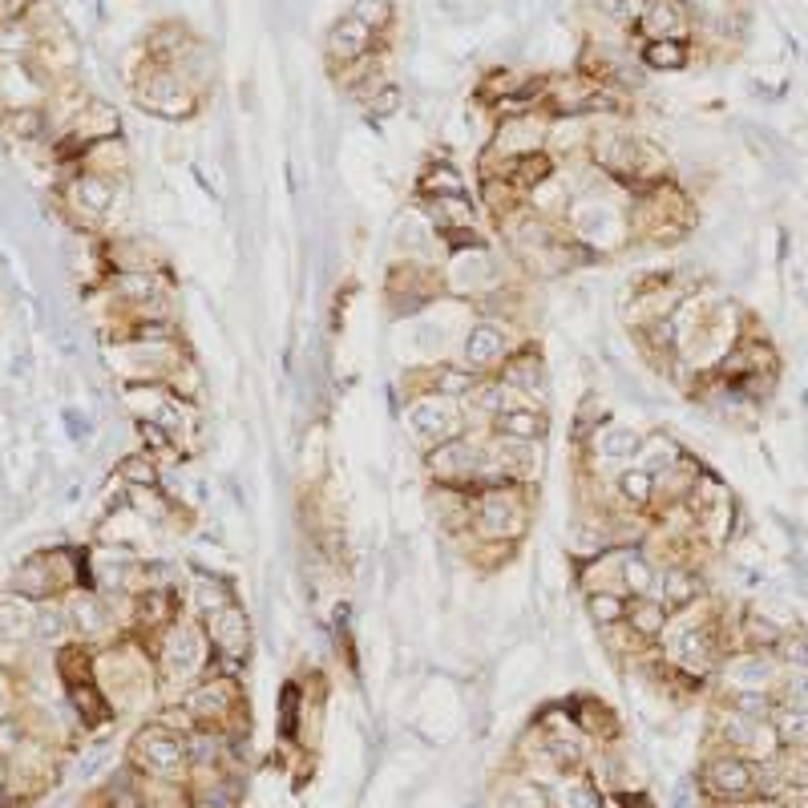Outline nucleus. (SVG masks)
Segmentation results:
<instances>
[{"label":"nucleus","instance_id":"2","mask_svg":"<svg viewBox=\"0 0 808 808\" xmlns=\"http://www.w3.org/2000/svg\"><path fill=\"white\" fill-rule=\"evenodd\" d=\"M158 667L170 683H198L202 675H211L215 667V651H211V639H207V627H202L198 619H178L162 631V643H158Z\"/></svg>","mask_w":808,"mask_h":808},{"label":"nucleus","instance_id":"6","mask_svg":"<svg viewBox=\"0 0 808 808\" xmlns=\"http://www.w3.org/2000/svg\"><path fill=\"white\" fill-rule=\"evenodd\" d=\"M198 623L207 627V639H211V651H215V667L211 671L243 675V667L255 655V627H251L247 606L231 602V606H223V611L198 619Z\"/></svg>","mask_w":808,"mask_h":808},{"label":"nucleus","instance_id":"1","mask_svg":"<svg viewBox=\"0 0 808 808\" xmlns=\"http://www.w3.org/2000/svg\"><path fill=\"white\" fill-rule=\"evenodd\" d=\"M538 485H485L473 489V522L469 538L477 542H526L534 526Z\"/></svg>","mask_w":808,"mask_h":808},{"label":"nucleus","instance_id":"32","mask_svg":"<svg viewBox=\"0 0 808 808\" xmlns=\"http://www.w3.org/2000/svg\"><path fill=\"white\" fill-rule=\"evenodd\" d=\"M114 291H118V299H126V303H150V299H158V295H166L170 291V283L162 279V271H118L114 275Z\"/></svg>","mask_w":808,"mask_h":808},{"label":"nucleus","instance_id":"19","mask_svg":"<svg viewBox=\"0 0 808 808\" xmlns=\"http://www.w3.org/2000/svg\"><path fill=\"white\" fill-rule=\"evenodd\" d=\"M186 594L194 602V619H207V615L223 611V606L239 602L227 570H211V566H190V590Z\"/></svg>","mask_w":808,"mask_h":808},{"label":"nucleus","instance_id":"11","mask_svg":"<svg viewBox=\"0 0 808 808\" xmlns=\"http://www.w3.org/2000/svg\"><path fill=\"white\" fill-rule=\"evenodd\" d=\"M699 780L716 800H748V796H756V760L724 748L703 760Z\"/></svg>","mask_w":808,"mask_h":808},{"label":"nucleus","instance_id":"23","mask_svg":"<svg viewBox=\"0 0 808 808\" xmlns=\"http://www.w3.org/2000/svg\"><path fill=\"white\" fill-rule=\"evenodd\" d=\"M691 449H687V441L679 437V433H671V429H647L643 433V445H639V457H635V465L639 469H647L651 477H663L667 469H675L683 457H687Z\"/></svg>","mask_w":808,"mask_h":808},{"label":"nucleus","instance_id":"33","mask_svg":"<svg viewBox=\"0 0 808 808\" xmlns=\"http://www.w3.org/2000/svg\"><path fill=\"white\" fill-rule=\"evenodd\" d=\"M53 586H57V578L49 574V558H45V554L25 558V562L17 566V574H13V594H21V598H41V602H49Z\"/></svg>","mask_w":808,"mask_h":808},{"label":"nucleus","instance_id":"47","mask_svg":"<svg viewBox=\"0 0 808 808\" xmlns=\"http://www.w3.org/2000/svg\"><path fill=\"white\" fill-rule=\"evenodd\" d=\"M558 808H598V796L590 784L582 780H570L562 792H558Z\"/></svg>","mask_w":808,"mask_h":808},{"label":"nucleus","instance_id":"15","mask_svg":"<svg viewBox=\"0 0 808 808\" xmlns=\"http://www.w3.org/2000/svg\"><path fill=\"white\" fill-rule=\"evenodd\" d=\"M489 453L510 485H538L546 473V445H538V441H510V437L489 433Z\"/></svg>","mask_w":808,"mask_h":808},{"label":"nucleus","instance_id":"48","mask_svg":"<svg viewBox=\"0 0 808 808\" xmlns=\"http://www.w3.org/2000/svg\"><path fill=\"white\" fill-rule=\"evenodd\" d=\"M17 748H21V724L5 720L0 724V752H17Z\"/></svg>","mask_w":808,"mask_h":808},{"label":"nucleus","instance_id":"35","mask_svg":"<svg viewBox=\"0 0 808 808\" xmlns=\"http://www.w3.org/2000/svg\"><path fill=\"white\" fill-rule=\"evenodd\" d=\"M586 9L594 13V21H602L606 29L627 33L635 29L639 13H643V0H586Z\"/></svg>","mask_w":808,"mask_h":808},{"label":"nucleus","instance_id":"25","mask_svg":"<svg viewBox=\"0 0 808 808\" xmlns=\"http://www.w3.org/2000/svg\"><path fill=\"white\" fill-rule=\"evenodd\" d=\"M691 61H695V37L639 41V65L647 73H683Z\"/></svg>","mask_w":808,"mask_h":808},{"label":"nucleus","instance_id":"40","mask_svg":"<svg viewBox=\"0 0 808 808\" xmlns=\"http://www.w3.org/2000/svg\"><path fill=\"white\" fill-rule=\"evenodd\" d=\"M0 126H5V134L17 138V142H33V138L45 134V114L37 106H9L5 118H0Z\"/></svg>","mask_w":808,"mask_h":808},{"label":"nucleus","instance_id":"38","mask_svg":"<svg viewBox=\"0 0 808 808\" xmlns=\"http://www.w3.org/2000/svg\"><path fill=\"white\" fill-rule=\"evenodd\" d=\"M720 707L740 712L748 720H772L776 712V691H720Z\"/></svg>","mask_w":808,"mask_h":808},{"label":"nucleus","instance_id":"12","mask_svg":"<svg viewBox=\"0 0 808 808\" xmlns=\"http://www.w3.org/2000/svg\"><path fill=\"white\" fill-rule=\"evenodd\" d=\"M493 380H501L505 388H514L518 396H526V400H534V404H542L546 392H550V360H546L542 344H538V340H526L510 360H505V364L493 372Z\"/></svg>","mask_w":808,"mask_h":808},{"label":"nucleus","instance_id":"50","mask_svg":"<svg viewBox=\"0 0 808 808\" xmlns=\"http://www.w3.org/2000/svg\"><path fill=\"white\" fill-rule=\"evenodd\" d=\"M756 808H780V804H772V800H760V804H756Z\"/></svg>","mask_w":808,"mask_h":808},{"label":"nucleus","instance_id":"30","mask_svg":"<svg viewBox=\"0 0 808 808\" xmlns=\"http://www.w3.org/2000/svg\"><path fill=\"white\" fill-rule=\"evenodd\" d=\"M65 615H69V627H73L77 635H85V639H97L101 631L110 627L106 602H101L97 594H89V590H77V594L65 598Z\"/></svg>","mask_w":808,"mask_h":808},{"label":"nucleus","instance_id":"37","mask_svg":"<svg viewBox=\"0 0 808 808\" xmlns=\"http://www.w3.org/2000/svg\"><path fill=\"white\" fill-rule=\"evenodd\" d=\"M33 615H37V606H29L21 594H0V635L5 639L33 635Z\"/></svg>","mask_w":808,"mask_h":808},{"label":"nucleus","instance_id":"43","mask_svg":"<svg viewBox=\"0 0 808 808\" xmlns=\"http://www.w3.org/2000/svg\"><path fill=\"white\" fill-rule=\"evenodd\" d=\"M400 106H404V93H400V85L396 81H384L368 101H364V114L372 118V122H388V118H396L400 114Z\"/></svg>","mask_w":808,"mask_h":808},{"label":"nucleus","instance_id":"29","mask_svg":"<svg viewBox=\"0 0 808 808\" xmlns=\"http://www.w3.org/2000/svg\"><path fill=\"white\" fill-rule=\"evenodd\" d=\"M623 615H627V594L623 590H586L582 594V619L590 623V631L623 627Z\"/></svg>","mask_w":808,"mask_h":808},{"label":"nucleus","instance_id":"36","mask_svg":"<svg viewBox=\"0 0 808 808\" xmlns=\"http://www.w3.org/2000/svg\"><path fill=\"white\" fill-rule=\"evenodd\" d=\"M118 477L126 481V489H158L162 485V465L146 449H138V453H126L118 461Z\"/></svg>","mask_w":808,"mask_h":808},{"label":"nucleus","instance_id":"28","mask_svg":"<svg viewBox=\"0 0 808 808\" xmlns=\"http://www.w3.org/2000/svg\"><path fill=\"white\" fill-rule=\"evenodd\" d=\"M449 194H469V182L453 158L425 162L417 174V198H449Z\"/></svg>","mask_w":808,"mask_h":808},{"label":"nucleus","instance_id":"13","mask_svg":"<svg viewBox=\"0 0 808 808\" xmlns=\"http://www.w3.org/2000/svg\"><path fill=\"white\" fill-rule=\"evenodd\" d=\"M643 433H647V429H639V425H631V421L611 417V421L594 425V429H590V437H586V445H578V449L586 453V461H590V457H594V461H611V465H615V473H619V469L635 465L639 445H643Z\"/></svg>","mask_w":808,"mask_h":808},{"label":"nucleus","instance_id":"46","mask_svg":"<svg viewBox=\"0 0 808 808\" xmlns=\"http://www.w3.org/2000/svg\"><path fill=\"white\" fill-rule=\"evenodd\" d=\"M61 425H65V433H69L73 445H85L93 437V421L81 409H73V404H65V409H61Z\"/></svg>","mask_w":808,"mask_h":808},{"label":"nucleus","instance_id":"3","mask_svg":"<svg viewBox=\"0 0 808 808\" xmlns=\"http://www.w3.org/2000/svg\"><path fill=\"white\" fill-rule=\"evenodd\" d=\"M182 707L190 712L194 728H215V732L235 736V712L243 707V683H239V675L211 671L182 691Z\"/></svg>","mask_w":808,"mask_h":808},{"label":"nucleus","instance_id":"18","mask_svg":"<svg viewBox=\"0 0 808 808\" xmlns=\"http://www.w3.org/2000/svg\"><path fill=\"white\" fill-rule=\"evenodd\" d=\"M639 41H659V37H691V13L683 0H643V13L635 21Z\"/></svg>","mask_w":808,"mask_h":808},{"label":"nucleus","instance_id":"21","mask_svg":"<svg viewBox=\"0 0 808 808\" xmlns=\"http://www.w3.org/2000/svg\"><path fill=\"white\" fill-rule=\"evenodd\" d=\"M623 627L643 643V647H655L663 643L667 627H671V611L663 598H627V615H623Z\"/></svg>","mask_w":808,"mask_h":808},{"label":"nucleus","instance_id":"17","mask_svg":"<svg viewBox=\"0 0 808 808\" xmlns=\"http://www.w3.org/2000/svg\"><path fill=\"white\" fill-rule=\"evenodd\" d=\"M707 594H712V586H707V574L695 562H671V566H663V574H659V598L667 602L671 615L691 611V606H699Z\"/></svg>","mask_w":808,"mask_h":808},{"label":"nucleus","instance_id":"7","mask_svg":"<svg viewBox=\"0 0 808 808\" xmlns=\"http://www.w3.org/2000/svg\"><path fill=\"white\" fill-rule=\"evenodd\" d=\"M400 421H404V433H409V441H413L421 453H429V449L441 445V441H453V437L469 433V429H465L461 404L441 400V396H433V392H421V396L404 400Z\"/></svg>","mask_w":808,"mask_h":808},{"label":"nucleus","instance_id":"8","mask_svg":"<svg viewBox=\"0 0 808 808\" xmlns=\"http://www.w3.org/2000/svg\"><path fill=\"white\" fill-rule=\"evenodd\" d=\"M485 437L489 433H461L453 441L433 445L429 453H421V473L433 485H461V489H477V469L485 461Z\"/></svg>","mask_w":808,"mask_h":808},{"label":"nucleus","instance_id":"4","mask_svg":"<svg viewBox=\"0 0 808 808\" xmlns=\"http://www.w3.org/2000/svg\"><path fill=\"white\" fill-rule=\"evenodd\" d=\"M522 344H526L522 324H514V320H493V316H477V320L465 328L461 344H457V360L469 364V368L481 372V376H493Z\"/></svg>","mask_w":808,"mask_h":808},{"label":"nucleus","instance_id":"41","mask_svg":"<svg viewBox=\"0 0 808 808\" xmlns=\"http://www.w3.org/2000/svg\"><path fill=\"white\" fill-rule=\"evenodd\" d=\"M352 17H360L380 41L388 37V29L396 25V5L392 0H352V9H348Z\"/></svg>","mask_w":808,"mask_h":808},{"label":"nucleus","instance_id":"49","mask_svg":"<svg viewBox=\"0 0 808 808\" xmlns=\"http://www.w3.org/2000/svg\"><path fill=\"white\" fill-rule=\"evenodd\" d=\"M0 712H5V683H0Z\"/></svg>","mask_w":808,"mask_h":808},{"label":"nucleus","instance_id":"45","mask_svg":"<svg viewBox=\"0 0 808 808\" xmlns=\"http://www.w3.org/2000/svg\"><path fill=\"white\" fill-rule=\"evenodd\" d=\"M776 659H780L784 667H808V627H804V623L792 627V631L780 639Z\"/></svg>","mask_w":808,"mask_h":808},{"label":"nucleus","instance_id":"27","mask_svg":"<svg viewBox=\"0 0 808 808\" xmlns=\"http://www.w3.org/2000/svg\"><path fill=\"white\" fill-rule=\"evenodd\" d=\"M69 202H73L77 211H85L89 219H106V215L114 211V202H118V182H110V178H101V174L85 170V174L73 178V186H69Z\"/></svg>","mask_w":808,"mask_h":808},{"label":"nucleus","instance_id":"24","mask_svg":"<svg viewBox=\"0 0 808 808\" xmlns=\"http://www.w3.org/2000/svg\"><path fill=\"white\" fill-rule=\"evenodd\" d=\"M178 602H182L178 586H174V590H142V594H130V619H134L138 627H150V631L162 635L170 623L182 619V615H178Z\"/></svg>","mask_w":808,"mask_h":808},{"label":"nucleus","instance_id":"9","mask_svg":"<svg viewBox=\"0 0 808 808\" xmlns=\"http://www.w3.org/2000/svg\"><path fill=\"white\" fill-rule=\"evenodd\" d=\"M550 114L546 110H530L522 118H501L493 122V134L481 150V166L485 162H514L526 154H542L550 142Z\"/></svg>","mask_w":808,"mask_h":808},{"label":"nucleus","instance_id":"44","mask_svg":"<svg viewBox=\"0 0 808 808\" xmlns=\"http://www.w3.org/2000/svg\"><path fill=\"white\" fill-rule=\"evenodd\" d=\"M776 703L804 707L808 712V667H784V675L776 683Z\"/></svg>","mask_w":808,"mask_h":808},{"label":"nucleus","instance_id":"22","mask_svg":"<svg viewBox=\"0 0 808 808\" xmlns=\"http://www.w3.org/2000/svg\"><path fill=\"white\" fill-rule=\"evenodd\" d=\"M615 505L623 514H655L659 505V489H655V477L639 465H627L615 473Z\"/></svg>","mask_w":808,"mask_h":808},{"label":"nucleus","instance_id":"14","mask_svg":"<svg viewBox=\"0 0 808 808\" xmlns=\"http://www.w3.org/2000/svg\"><path fill=\"white\" fill-rule=\"evenodd\" d=\"M376 49H384V41L360 21V17H352V13H344V17H336L332 25H328V37H324V57H328V65L332 69H344V65H356V61H364L368 53H376Z\"/></svg>","mask_w":808,"mask_h":808},{"label":"nucleus","instance_id":"16","mask_svg":"<svg viewBox=\"0 0 808 808\" xmlns=\"http://www.w3.org/2000/svg\"><path fill=\"white\" fill-rule=\"evenodd\" d=\"M134 752H138L142 768H150L154 776H174V772H182L190 764L186 760V736L166 728V724L142 728V736L134 740Z\"/></svg>","mask_w":808,"mask_h":808},{"label":"nucleus","instance_id":"39","mask_svg":"<svg viewBox=\"0 0 808 808\" xmlns=\"http://www.w3.org/2000/svg\"><path fill=\"white\" fill-rule=\"evenodd\" d=\"M73 627H69V615H65V606L61 602H41L37 606V615H33V639L37 643H61L65 635H69Z\"/></svg>","mask_w":808,"mask_h":808},{"label":"nucleus","instance_id":"20","mask_svg":"<svg viewBox=\"0 0 808 808\" xmlns=\"http://www.w3.org/2000/svg\"><path fill=\"white\" fill-rule=\"evenodd\" d=\"M489 433L493 437H510V441H538V445H546L550 441V413H546V404L526 400V404H514L510 413H501Z\"/></svg>","mask_w":808,"mask_h":808},{"label":"nucleus","instance_id":"51","mask_svg":"<svg viewBox=\"0 0 808 808\" xmlns=\"http://www.w3.org/2000/svg\"><path fill=\"white\" fill-rule=\"evenodd\" d=\"M804 808H808V800H804Z\"/></svg>","mask_w":808,"mask_h":808},{"label":"nucleus","instance_id":"5","mask_svg":"<svg viewBox=\"0 0 808 808\" xmlns=\"http://www.w3.org/2000/svg\"><path fill=\"white\" fill-rule=\"evenodd\" d=\"M134 97L142 110H150L154 118H166V122H186L202 110V97L170 65H154V61L142 65V73L134 81Z\"/></svg>","mask_w":808,"mask_h":808},{"label":"nucleus","instance_id":"26","mask_svg":"<svg viewBox=\"0 0 808 808\" xmlns=\"http://www.w3.org/2000/svg\"><path fill=\"white\" fill-rule=\"evenodd\" d=\"M170 69L202 97V93H207L211 85H215V77H219V61H215V49L207 45V41H202V37H194L174 61H170Z\"/></svg>","mask_w":808,"mask_h":808},{"label":"nucleus","instance_id":"42","mask_svg":"<svg viewBox=\"0 0 808 808\" xmlns=\"http://www.w3.org/2000/svg\"><path fill=\"white\" fill-rule=\"evenodd\" d=\"M497 808H546V796L534 780H510L497 788Z\"/></svg>","mask_w":808,"mask_h":808},{"label":"nucleus","instance_id":"34","mask_svg":"<svg viewBox=\"0 0 808 808\" xmlns=\"http://www.w3.org/2000/svg\"><path fill=\"white\" fill-rule=\"evenodd\" d=\"M772 732H776V740H780L784 752L804 748V744H808V712H804V707L776 703V712H772Z\"/></svg>","mask_w":808,"mask_h":808},{"label":"nucleus","instance_id":"31","mask_svg":"<svg viewBox=\"0 0 808 808\" xmlns=\"http://www.w3.org/2000/svg\"><path fill=\"white\" fill-rule=\"evenodd\" d=\"M89 162H97L93 174H101V178H110V182H114V178L130 174L134 154H130V142H126L122 134H114V138H101V142L89 146Z\"/></svg>","mask_w":808,"mask_h":808},{"label":"nucleus","instance_id":"10","mask_svg":"<svg viewBox=\"0 0 808 808\" xmlns=\"http://www.w3.org/2000/svg\"><path fill=\"white\" fill-rule=\"evenodd\" d=\"M780 675H784V663L776 659V651L740 647L720 663L716 683H720V691H776Z\"/></svg>","mask_w":808,"mask_h":808}]
</instances>
